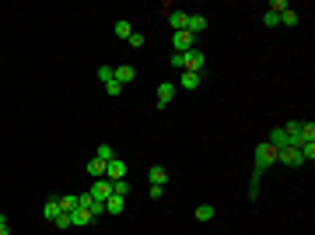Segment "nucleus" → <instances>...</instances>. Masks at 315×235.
I'll return each instance as SVG.
<instances>
[{
  "mask_svg": "<svg viewBox=\"0 0 315 235\" xmlns=\"http://www.w3.org/2000/svg\"><path fill=\"white\" fill-rule=\"evenodd\" d=\"M168 67H179V70H182V53H172V57H168Z\"/></svg>",
  "mask_w": 315,
  "mask_h": 235,
  "instance_id": "7c9ffc66",
  "label": "nucleus"
},
{
  "mask_svg": "<svg viewBox=\"0 0 315 235\" xmlns=\"http://www.w3.org/2000/svg\"><path fill=\"white\" fill-rule=\"evenodd\" d=\"M88 193H91V200H95V204H105V200L112 196V183H109V179H95Z\"/></svg>",
  "mask_w": 315,
  "mask_h": 235,
  "instance_id": "20e7f679",
  "label": "nucleus"
},
{
  "mask_svg": "<svg viewBox=\"0 0 315 235\" xmlns=\"http://www.w3.org/2000/svg\"><path fill=\"white\" fill-rule=\"evenodd\" d=\"M126 42H130L133 49H140V46H144L147 39H144V32H137V28H133V32H130V39H126Z\"/></svg>",
  "mask_w": 315,
  "mask_h": 235,
  "instance_id": "b1692460",
  "label": "nucleus"
},
{
  "mask_svg": "<svg viewBox=\"0 0 315 235\" xmlns=\"http://www.w3.org/2000/svg\"><path fill=\"white\" fill-rule=\"evenodd\" d=\"M112 193L116 196H130V183H126V179H116V183H112Z\"/></svg>",
  "mask_w": 315,
  "mask_h": 235,
  "instance_id": "5701e85b",
  "label": "nucleus"
},
{
  "mask_svg": "<svg viewBox=\"0 0 315 235\" xmlns=\"http://www.w3.org/2000/svg\"><path fill=\"white\" fill-rule=\"evenodd\" d=\"M273 161H277V148L263 140V144H259L256 151H252V176H256V179H263V172H266V169H270Z\"/></svg>",
  "mask_w": 315,
  "mask_h": 235,
  "instance_id": "f257e3e1",
  "label": "nucleus"
},
{
  "mask_svg": "<svg viewBox=\"0 0 315 235\" xmlns=\"http://www.w3.org/2000/svg\"><path fill=\"white\" fill-rule=\"evenodd\" d=\"M56 200H60V211H63V214L77 211V193H63V196H56Z\"/></svg>",
  "mask_w": 315,
  "mask_h": 235,
  "instance_id": "f3484780",
  "label": "nucleus"
},
{
  "mask_svg": "<svg viewBox=\"0 0 315 235\" xmlns=\"http://www.w3.org/2000/svg\"><path fill=\"white\" fill-rule=\"evenodd\" d=\"M196 221H214V207H210V204H200L196 207Z\"/></svg>",
  "mask_w": 315,
  "mask_h": 235,
  "instance_id": "412c9836",
  "label": "nucleus"
},
{
  "mask_svg": "<svg viewBox=\"0 0 315 235\" xmlns=\"http://www.w3.org/2000/svg\"><path fill=\"white\" fill-rule=\"evenodd\" d=\"M112 74H116V67H99V81H102V84H109Z\"/></svg>",
  "mask_w": 315,
  "mask_h": 235,
  "instance_id": "393cba45",
  "label": "nucleus"
},
{
  "mask_svg": "<svg viewBox=\"0 0 315 235\" xmlns=\"http://www.w3.org/2000/svg\"><path fill=\"white\" fill-rule=\"evenodd\" d=\"M0 235H11V221H7L4 214H0Z\"/></svg>",
  "mask_w": 315,
  "mask_h": 235,
  "instance_id": "2f4dec72",
  "label": "nucleus"
},
{
  "mask_svg": "<svg viewBox=\"0 0 315 235\" xmlns=\"http://www.w3.org/2000/svg\"><path fill=\"white\" fill-rule=\"evenodd\" d=\"M70 221H74V225H81V228H84V225H91L95 218H91V211H88V207H77V211H70Z\"/></svg>",
  "mask_w": 315,
  "mask_h": 235,
  "instance_id": "2eb2a0df",
  "label": "nucleus"
},
{
  "mask_svg": "<svg viewBox=\"0 0 315 235\" xmlns=\"http://www.w3.org/2000/svg\"><path fill=\"white\" fill-rule=\"evenodd\" d=\"M277 161H280V165H287V169H301V165H305L298 148H280V151H277Z\"/></svg>",
  "mask_w": 315,
  "mask_h": 235,
  "instance_id": "7ed1b4c3",
  "label": "nucleus"
},
{
  "mask_svg": "<svg viewBox=\"0 0 315 235\" xmlns=\"http://www.w3.org/2000/svg\"><path fill=\"white\" fill-rule=\"evenodd\" d=\"M95 158H102V161H112V158H116L112 144H99V148H95Z\"/></svg>",
  "mask_w": 315,
  "mask_h": 235,
  "instance_id": "6ab92c4d",
  "label": "nucleus"
},
{
  "mask_svg": "<svg viewBox=\"0 0 315 235\" xmlns=\"http://www.w3.org/2000/svg\"><path fill=\"white\" fill-rule=\"evenodd\" d=\"M280 25H287V28H294V25H298V11H291V7H287V11L280 14Z\"/></svg>",
  "mask_w": 315,
  "mask_h": 235,
  "instance_id": "4be33fe9",
  "label": "nucleus"
},
{
  "mask_svg": "<svg viewBox=\"0 0 315 235\" xmlns=\"http://www.w3.org/2000/svg\"><path fill=\"white\" fill-rule=\"evenodd\" d=\"M266 144H273L277 151H280V148H291V140H287V134H284V126H273V130H270V140H266Z\"/></svg>",
  "mask_w": 315,
  "mask_h": 235,
  "instance_id": "9d476101",
  "label": "nucleus"
},
{
  "mask_svg": "<svg viewBox=\"0 0 315 235\" xmlns=\"http://www.w3.org/2000/svg\"><path fill=\"white\" fill-rule=\"evenodd\" d=\"M263 25H266V28H277V25H280V14L266 11V14H263Z\"/></svg>",
  "mask_w": 315,
  "mask_h": 235,
  "instance_id": "a878e982",
  "label": "nucleus"
},
{
  "mask_svg": "<svg viewBox=\"0 0 315 235\" xmlns=\"http://www.w3.org/2000/svg\"><path fill=\"white\" fill-rule=\"evenodd\" d=\"M56 228H74V221H70V214H60V218H56Z\"/></svg>",
  "mask_w": 315,
  "mask_h": 235,
  "instance_id": "c756f323",
  "label": "nucleus"
},
{
  "mask_svg": "<svg viewBox=\"0 0 315 235\" xmlns=\"http://www.w3.org/2000/svg\"><path fill=\"white\" fill-rule=\"evenodd\" d=\"M112 32H116L119 39H130V32H133V25H130V21H116V25H112Z\"/></svg>",
  "mask_w": 315,
  "mask_h": 235,
  "instance_id": "aec40b11",
  "label": "nucleus"
},
{
  "mask_svg": "<svg viewBox=\"0 0 315 235\" xmlns=\"http://www.w3.org/2000/svg\"><path fill=\"white\" fill-rule=\"evenodd\" d=\"M147 179H151V186H165V183H168V172H165L161 165H151V172H147Z\"/></svg>",
  "mask_w": 315,
  "mask_h": 235,
  "instance_id": "dca6fc26",
  "label": "nucleus"
},
{
  "mask_svg": "<svg viewBox=\"0 0 315 235\" xmlns=\"http://www.w3.org/2000/svg\"><path fill=\"white\" fill-rule=\"evenodd\" d=\"M165 196V186H151V200H161Z\"/></svg>",
  "mask_w": 315,
  "mask_h": 235,
  "instance_id": "473e14b6",
  "label": "nucleus"
},
{
  "mask_svg": "<svg viewBox=\"0 0 315 235\" xmlns=\"http://www.w3.org/2000/svg\"><path fill=\"white\" fill-rule=\"evenodd\" d=\"M249 200H252V204L259 200V179L256 176H252V183H249Z\"/></svg>",
  "mask_w": 315,
  "mask_h": 235,
  "instance_id": "c85d7f7f",
  "label": "nucleus"
},
{
  "mask_svg": "<svg viewBox=\"0 0 315 235\" xmlns=\"http://www.w3.org/2000/svg\"><path fill=\"white\" fill-rule=\"evenodd\" d=\"M182 88H186V92H196V88H200V74H189V70H182Z\"/></svg>",
  "mask_w": 315,
  "mask_h": 235,
  "instance_id": "a211bd4d",
  "label": "nucleus"
},
{
  "mask_svg": "<svg viewBox=\"0 0 315 235\" xmlns=\"http://www.w3.org/2000/svg\"><path fill=\"white\" fill-rule=\"evenodd\" d=\"M60 214H63V211H60V200H56V196L42 204V218H46V221H56Z\"/></svg>",
  "mask_w": 315,
  "mask_h": 235,
  "instance_id": "f8f14e48",
  "label": "nucleus"
},
{
  "mask_svg": "<svg viewBox=\"0 0 315 235\" xmlns=\"http://www.w3.org/2000/svg\"><path fill=\"white\" fill-rule=\"evenodd\" d=\"M84 169H88V176H91V179H105V161H102V158H95V155H91Z\"/></svg>",
  "mask_w": 315,
  "mask_h": 235,
  "instance_id": "9b49d317",
  "label": "nucleus"
},
{
  "mask_svg": "<svg viewBox=\"0 0 315 235\" xmlns=\"http://www.w3.org/2000/svg\"><path fill=\"white\" fill-rule=\"evenodd\" d=\"M186 21H189V14H186V11H172V14H168L172 32H186Z\"/></svg>",
  "mask_w": 315,
  "mask_h": 235,
  "instance_id": "4468645a",
  "label": "nucleus"
},
{
  "mask_svg": "<svg viewBox=\"0 0 315 235\" xmlns=\"http://www.w3.org/2000/svg\"><path fill=\"white\" fill-rule=\"evenodd\" d=\"M203 67H207V57H203L200 49H186V53H182V70H189V74H203Z\"/></svg>",
  "mask_w": 315,
  "mask_h": 235,
  "instance_id": "f03ea898",
  "label": "nucleus"
},
{
  "mask_svg": "<svg viewBox=\"0 0 315 235\" xmlns=\"http://www.w3.org/2000/svg\"><path fill=\"white\" fill-rule=\"evenodd\" d=\"M123 211H126V196H109V200H105V214H112V218H119L123 214Z\"/></svg>",
  "mask_w": 315,
  "mask_h": 235,
  "instance_id": "6e6552de",
  "label": "nucleus"
},
{
  "mask_svg": "<svg viewBox=\"0 0 315 235\" xmlns=\"http://www.w3.org/2000/svg\"><path fill=\"white\" fill-rule=\"evenodd\" d=\"M186 32H193V35L207 32V18H203V14H189V21H186Z\"/></svg>",
  "mask_w": 315,
  "mask_h": 235,
  "instance_id": "ddd939ff",
  "label": "nucleus"
},
{
  "mask_svg": "<svg viewBox=\"0 0 315 235\" xmlns=\"http://www.w3.org/2000/svg\"><path fill=\"white\" fill-rule=\"evenodd\" d=\"M105 95H123V84H119V81L112 78L109 84H105Z\"/></svg>",
  "mask_w": 315,
  "mask_h": 235,
  "instance_id": "cd10ccee",
  "label": "nucleus"
},
{
  "mask_svg": "<svg viewBox=\"0 0 315 235\" xmlns=\"http://www.w3.org/2000/svg\"><path fill=\"white\" fill-rule=\"evenodd\" d=\"M126 172H130V169H126V161H123V158H112V161H105V179H109V183H116V179H126Z\"/></svg>",
  "mask_w": 315,
  "mask_h": 235,
  "instance_id": "39448f33",
  "label": "nucleus"
},
{
  "mask_svg": "<svg viewBox=\"0 0 315 235\" xmlns=\"http://www.w3.org/2000/svg\"><path fill=\"white\" fill-rule=\"evenodd\" d=\"M112 78H116L119 84H123V88H126V84H130V81L137 78V70H133V67H130V63H119V67H116V74H112Z\"/></svg>",
  "mask_w": 315,
  "mask_h": 235,
  "instance_id": "1a4fd4ad",
  "label": "nucleus"
},
{
  "mask_svg": "<svg viewBox=\"0 0 315 235\" xmlns=\"http://www.w3.org/2000/svg\"><path fill=\"white\" fill-rule=\"evenodd\" d=\"M172 98H175V84H172V81H161V84H158V109H168Z\"/></svg>",
  "mask_w": 315,
  "mask_h": 235,
  "instance_id": "0eeeda50",
  "label": "nucleus"
},
{
  "mask_svg": "<svg viewBox=\"0 0 315 235\" xmlns=\"http://www.w3.org/2000/svg\"><path fill=\"white\" fill-rule=\"evenodd\" d=\"M172 49H175V53L196 49V35H193V32H175V35H172Z\"/></svg>",
  "mask_w": 315,
  "mask_h": 235,
  "instance_id": "423d86ee",
  "label": "nucleus"
},
{
  "mask_svg": "<svg viewBox=\"0 0 315 235\" xmlns=\"http://www.w3.org/2000/svg\"><path fill=\"white\" fill-rule=\"evenodd\" d=\"M301 140H315V123H301Z\"/></svg>",
  "mask_w": 315,
  "mask_h": 235,
  "instance_id": "bb28decb",
  "label": "nucleus"
}]
</instances>
